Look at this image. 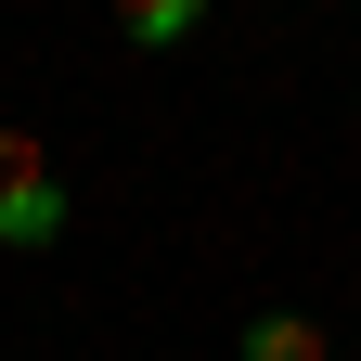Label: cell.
<instances>
[{"label":"cell","instance_id":"1","mask_svg":"<svg viewBox=\"0 0 361 361\" xmlns=\"http://www.w3.org/2000/svg\"><path fill=\"white\" fill-rule=\"evenodd\" d=\"M0 245H13V258L65 245V180H52V142H26V129H0Z\"/></svg>","mask_w":361,"mask_h":361},{"label":"cell","instance_id":"2","mask_svg":"<svg viewBox=\"0 0 361 361\" xmlns=\"http://www.w3.org/2000/svg\"><path fill=\"white\" fill-rule=\"evenodd\" d=\"M233 361H323V323H310V310H258L233 336Z\"/></svg>","mask_w":361,"mask_h":361},{"label":"cell","instance_id":"3","mask_svg":"<svg viewBox=\"0 0 361 361\" xmlns=\"http://www.w3.org/2000/svg\"><path fill=\"white\" fill-rule=\"evenodd\" d=\"M194 26H207V0H129V13H116V39H129V52H180Z\"/></svg>","mask_w":361,"mask_h":361}]
</instances>
